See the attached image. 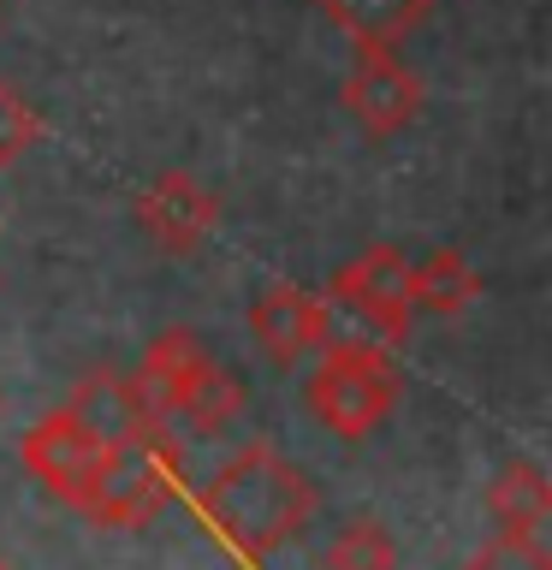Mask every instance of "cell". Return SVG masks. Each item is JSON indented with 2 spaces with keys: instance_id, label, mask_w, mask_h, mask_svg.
Here are the masks:
<instances>
[{
  "instance_id": "obj_1",
  "label": "cell",
  "mask_w": 552,
  "mask_h": 570,
  "mask_svg": "<svg viewBox=\"0 0 552 570\" xmlns=\"http://www.w3.org/2000/svg\"><path fill=\"white\" fill-rule=\"evenodd\" d=\"M315 481L297 470L292 458H279L274 445H244L231 463H220L203 488H196V517L214 529V541H226L244 564H262L267 552L297 541L303 523L315 517Z\"/></svg>"
},
{
  "instance_id": "obj_2",
  "label": "cell",
  "mask_w": 552,
  "mask_h": 570,
  "mask_svg": "<svg viewBox=\"0 0 552 570\" xmlns=\"http://www.w3.org/2000/svg\"><path fill=\"white\" fill-rule=\"evenodd\" d=\"M178 470H185V452H178L172 428L167 434H149V440H131V445H114L96 493H89V505H83V517L96 529H142V523H155V517L172 505V493H178Z\"/></svg>"
},
{
  "instance_id": "obj_3",
  "label": "cell",
  "mask_w": 552,
  "mask_h": 570,
  "mask_svg": "<svg viewBox=\"0 0 552 570\" xmlns=\"http://www.w3.org/2000/svg\"><path fill=\"white\" fill-rule=\"evenodd\" d=\"M107 452H114V445H107L101 434H89L66 404L48 410V416L18 440V463H24L53 499H66L71 511L89 505V493H96V481L107 470Z\"/></svg>"
},
{
  "instance_id": "obj_4",
  "label": "cell",
  "mask_w": 552,
  "mask_h": 570,
  "mask_svg": "<svg viewBox=\"0 0 552 570\" xmlns=\"http://www.w3.org/2000/svg\"><path fill=\"white\" fill-rule=\"evenodd\" d=\"M392 404H398V374L386 368V356H327L309 381V410L338 440L374 434Z\"/></svg>"
},
{
  "instance_id": "obj_5",
  "label": "cell",
  "mask_w": 552,
  "mask_h": 570,
  "mask_svg": "<svg viewBox=\"0 0 552 570\" xmlns=\"http://www.w3.org/2000/svg\"><path fill=\"white\" fill-rule=\"evenodd\" d=\"M66 410L89 428V434H101L107 445H131V440H149V434H167L172 428L167 404L137 381V368L131 374L125 368H89L83 381L71 386Z\"/></svg>"
},
{
  "instance_id": "obj_6",
  "label": "cell",
  "mask_w": 552,
  "mask_h": 570,
  "mask_svg": "<svg viewBox=\"0 0 552 570\" xmlns=\"http://www.w3.org/2000/svg\"><path fill=\"white\" fill-rule=\"evenodd\" d=\"M338 101L368 137H398L422 114V78L398 60V48H356V66Z\"/></svg>"
},
{
  "instance_id": "obj_7",
  "label": "cell",
  "mask_w": 552,
  "mask_h": 570,
  "mask_svg": "<svg viewBox=\"0 0 552 570\" xmlns=\"http://www.w3.org/2000/svg\"><path fill=\"white\" fill-rule=\"evenodd\" d=\"M137 226L149 232V244L167 249V256H196V249L208 244V232L220 226V196H214L196 173L172 167L137 196Z\"/></svg>"
},
{
  "instance_id": "obj_8",
  "label": "cell",
  "mask_w": 552,
  "mask_h": 570,
  "mask_svg": "<svg viewBox=\"0 0 552 570\" xmlns=\"http://www.w3.org/2000/svg\"><path fill=\"white\" fill-rule=\"evenodd\" d=\"M327 292H345L351 303H363L368 315H381L398 338H410V315H416V303H410V262L392 244H374L356 262H345Z\"/></svg>"
},
{
  "instance_id": "obj_9",
  "label": "cell",
  "mask_w": 552,
  "mask_h": 570,
  "mask_svg": "<svg viewBox=\"0 0 552 570\" xmlns=\"http://www.w3.org/2000/svg\"><path fill=\"white\" fill-rule=\"evenodd\" d=\"M315 327H321V297L292 279L262 285L256 303H249V338L274 363H297L303 351H315Z\"/></svg>"
},
{
  "instance_id": "obj_10",
  "label": "cell",
  "mask_w": 552,
  "mask_h": 570,
  "mask_svg": "<svg viewBox=\"0 0 552 570\" xmlns=\"http://www.w3.org/2000/svg\"><path fill=\"white\" fill-rule=\"evenodd\" d=\"M160 404H167V416H185L196 434H220V428L238 422V410H244V381L231 368H220L214 356H203V363H190L167 386Z\"/></svg>"
},
{
  "instance_id": "obj_11",
  "label": "cell",
  "mask_w": 552,
  "mask_h": 570,
  "mask_svg": "<svg viewBox=\"0 0 552 570\" xmlns=\"http://www.w3.org/2000/svg\"><path fill=\"white\" fill-rule=\"evenodd\" d=\"M487 517H493V534H505V541H541L552 517V488L541 463H523V458L505 463L487 481Z\"/></svg>"
},
{
  "instance_id": "obj_12",
  "label": "cell",
  "mask_w": 552,
  "mask_h": 570,
  "mask_svg": "<svg viewBox=\"0 0 552 570\" xmlns=\"http://www.w3.org/2000/svg\"><path fill=\"white\" fill-rule=\"evenodd\" d=\"M315 7L356 48H398V42H410V30L427 24L434 0H315Z\"/></svg>"
},
{
  "instance_id": "obj_13",
  "label": "cell",
  "mask_w": 552,
  "mask_h": 570,
  "mask_svg": "<svg viewBox=\"0 0 552 570\" xmlns=\"http://www.w3.org/2000/svg\"><path fill=\"white\" fill-rule=\"evenodd\" d=\"M404 338L386 327L381 315H368L363 303H351L345 292H321V327H315V351L327 356H386Z\"/></svg>"
},
{
  "instance_id": "obj_14",
  "label": "cell",
  "mask_w": 552,
  "mask_h": 570,
  "mask_svg": "<svg viewBox=\"0 0 552 570\" xmlns=\"http://www.w3.org/2000/svg\"><path fill=\"white\" fill-rule=\"evenodd\" d=\"M481 297V274L457 249H434L422 267H410V303L427 315H463Z\"/></svg>"
},
{
  "instance_id": "obj_15",
  "label": "cell",
  "mask_w": 552,
  "mask_h": 570,
  "mask_svg": "<svg viewBox=\"0 0 552 570\" xmlns=\"http://www.w3.org/2000/svg\"><path fill=\"white\" fill-rule=\"evenodd\" d=\"M327 570H398V541L386 534V523L356 517V523H345L333 534Z\"/></svg>"
},
{
  "instance_id": "obj_16",
  "label": "cell",
  "mask_w": 552,
  "mask_h": 570,
  "mask_svg": "<svg viewBox=\"0 0 552 570\" xmlns=\"http://www.w3.org/2000/svg\"><path fill=\"white\" fill-rule=\"evenodd\" d=\"M203 338H196L190 327H167V333H155L149 338V351H142V363H137V381L155 392V399H167V386L185 374L190 363H203Z\"/></svg>"
},
{
  "instance_id": "obj_17",
  "label": "cell",
  "mask_w": 552,
  "mask_h": 570,
  "mask_svg": "<svg viewBox=\"0 0 552 570\" xmlns=\"http://www.w3.org/2000/svg\"><path fill=\"white\" fill-rule=\"evenodd\" d=\"M36 137H42V114L24 101V89L0 78V173L18 167V160L30 155Z\"/></svg>"
},
{
  "instance_id": "obj_18",
  "label": "cell",
  "mask_w": 552,
  "mask_h": 570,
  "mask_svg": "<svg viewBox=\"0 0 552 570\" xmlns=\"http://www.w3.org/2000/svg\"><path fill=\"white\" fill-rule=\"evenodd\" d=\"M463 570H552V559L541 541H505V534H493Z\"/></svg>"
},
{
  "instance_id": "obj_19",
  "label": "cell",
  "mask_w": 552,
  "mask_h": 570,
  "mask_svg": "<svg viewBox=\"0 0 552 570\" xmlns=\"http://www.w3.org/2000/svg\"><path fill=\"white\" fill-rule=\"evenodd\" d=\"M0 570H18V564H7V559H0Z\"/></svg>"
},
{
  "instance_id": "obj_20",
  "label": "cell",
  "mask_w": 552,
  "mask_h": 570,
  "mask_svg": "<svg viewBox=\"0 0 552 570\" xmlns=\"http://www.w3.org/2000/svg\"><path fill=\"white\" fill-rule=\"evenodd\" d=\"M0 404H7V399H0Z\"/></svg>"
}]
</instances>
